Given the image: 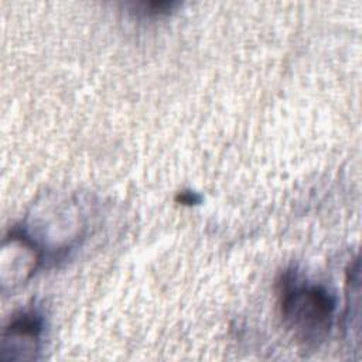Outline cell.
I'll return each instance as SVG.
<instances>
[{
    "instance_id": "obj_2",
    "label": "cell",
    "mask_w": 362,
    "mask_h": 362,
    "mask_svg": "<svg viewBox=\"0 0 362 362\" xmlns=\"http://www.w3.org/2000/svg\"><path fill=\"white\" fill-rule=\"evenodd\" d=\"M174 6H175V3H173V1H148V3H139L137 4V7L141 8V11L144 14H148V16L167 13Z\"/></svg>"
},
{
    "instance_id": "obj_1",
    "label": "cell",
    "mask_w": 362,
    "mask_h": 362,
    "mask_svg": "<svg viewBox=\"0 0 362 362\" xmlns=\"http://www.w3.org/2000/svg\"><path fill=\"white\" fill-rule=\"evenodd\" d=\"M277 296L283 322L296 339L317 345L328 335L337 304L325 287L308 283L294 270H287L277 283Z\"/></svg>"
}]
</instances>
